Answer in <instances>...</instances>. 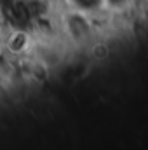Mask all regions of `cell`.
<instances>
[{"label": "cell", "instance_id": "2", "mask_svg": "<svg viewBox=\"0 0 148 150\" xmlns=\"http://www.w3.org/2000/svg\"><path fill=\"white\" fill-rule=\"evenodd\" d=\"M68 2L73 7V11L84 12L87 16H92V14H96L106 7L105 0H68Z\"/></svg>", "mask_w": 148, "mask_h": 150}, {"label": "cell", "instance_id": "3", "mask_svg": "<svg viewBox=\"0 0 148 150\" xmlns=\"http://www.w3.org/2000/svg\"><path fill=\"white\" fill-rule=\"evenodd\" d=\"M108 7H113V9H120V7H125L131 0H105Z\"/></svg>", "mask_w": 148, "mask_h": 150}, {"label": "cell", "instance_id": "1", "mask_svg": "<svg viewBox=\"0 0 148 150\" xmlns=\"http://www.w3.org/2000/svg\"><path fill=\"white\" fill-rule=\"evenodd\" d=\"M66 32L75 40H84V38L91 37L92 23H91L89 16L84 12H78V11L66 14Z\"/></svg>", "mask_w": 148, "mask_h": 150}]
</instances>
